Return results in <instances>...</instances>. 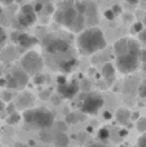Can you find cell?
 Wrapping results in <instances>:
<instances>
[{"mask_svg":"<svg viewBox=\"0 0 146 147\" xmlns=\"http://www.w3.org/2000/svg\"><path fill=\"white\" fill-rule=\"evenodd\" d=\"M145 28V25L142 22H133V25L131 26V34L132 35H139L140 32H142Z\"/></svg>","mask_w":146,"mask_h":147,"instance_id":"obj_20","label":"cell"},{"mask_svg":"<svg viewBox=\"0 0 146 147\" xmlns=\"http://www.w3.org/2000/svg\"><path fill=\"white\" fill-rule=\"evenodd\" d=\"M141 62L142 63H146V49H142V52H141Z\"/></svg>","mask_w":146,"mask_h":147,"instance_id":"obj_39","label":"cell"},{"mask_svg":"<svg viewBox=\"0 0 146 147\" xmlns=\"http://www.w3.org/2000/svg\"><path fill=\"white\" fill-rule=\"evenodd\" d=\"M0 86H7V78L0 79Z\"/></svg>","mask_w":146,"mask_h":147,"instance_id":"obj_42","label":"cell"},{"mask_svg":"<svg viewBox=\"0 0 146 147\" xmlns=\"http://www.w3.org/2000/svg\"><path fill=\"white\" fill-rule=\"evenodd\" d=\"M141 63V57L136 54H123L115 57L116 70L122 74H132L137 71Z\"/></svg>","mask_w":146,"mask_h":147,"instance_id":"obj_7","label":"cell"},{"mask_svg":"<svg viewBox=\"0 0 146 147\" xmlns=\"http://www.w3.org/2000/svg\"><path fill=\"white\" fill-rule=\"evenodd\" d=\"M21 119H22V115H21L18 111H14L13 114L8 115L7 119H5V121H7L9 125H17L18 123L21 121Z\"/></svg>","mask_w":146,"mask_h":147,"instance_id":"obj_18","label":"cell"},{"mask_svg":"<svg viewBox=\"0 0 146 147\" xmlns=\"http://www.w3.org/2000/svg\"><path fill=\"white\" fill-rule=\"evenodd\" d=\"M103 98L98 93H88L83 97L80 111L88 115H96L103 106Z\"/></svg>","mask_w":146,"mask_h":147,"instance_id":"obj_9","label":"cell"},{"mask_svg":"<svg viewBox=\"0 0 146 147\" xmlns=\"http://www.w3.org/2000/svg\"><path fill=\"white\" fill-rule=\"evenodd\" d=\"M75 5L80 10V13L85 17L88 27H93L92 25H96L98 22V9L95 1H92V0H75Z\"/></svg>","mask_w":146,"mask_h":147,"instance_id":"obj_8","label":"cell"},{"mask_svg":"<svg viewBox=\"0 0 146 147\" xmlns=\"http://www.w3.org/2000/svg\"><path fill=\"white\" fill-rule=\"evenodd\" d=\"M41 45H43L44 51L48 56H53V57H59L64 56V54L69 53L71 47L70 43L67 40H65L62 36L54 35V34H48L45 38L41 41Z\"/></svg>","mask_w":146,"mask_h":147,"instance_id":"obj_4","label":"cell"},{"mask_svg":"<svg viewBox=\"0 0 146 147\" xmlns=\"http://www.w3.org/2000/svg\"><path fill=\"white\" fill-rule=\"evenodd\" d=\"M54 143L58 147H66L69 145V138L65 133H58V136L54 138Z\"/></svg>","mask_w":146,"mask_h":147,"instance_id":"obj_19","label":"cell"},{"mask_svg":"<svg viewBox=\"0 0 146 147\" xmlns=\"http://www.w3.org/2000/svg\"><path fill=\"white\" fill-rule=\"evenodd\" d=\"M53 18L58 25L69 30L70 32L80 34L83 30L88 28L85 17L75 5V0H62L58 3Z\"/></svg>","mask_w":146,"mask_h":147,"instance_id":"obj_1","label":"cell"},{"mask_svg":"<svg viewBox=\"0 0 146 147\" xmlns=\"http://www.w3.org/2000/svg\"><path fill=\"white\" fill-rule=\"evenodd\" d=\"M40 140L43 141V142H51V141H52V136L47 132V129L40 130Z\"/></svg>","mask_w":146,"mask_h":147,"instance_id":"obj_29","label":"cell"},{"mask_svg":"<svg viewBox=\"0 0 146 147\" xmlns=\"http://www.w3.org/2000/svg\"><path fill=\"white\" fill-rule=\"evenodd\" d=\"M139 96L146 99V80H142L139 86Z\"/></svg>","mask_w":146,"mask_h":147,"instance_id":"obj_27","label":"cell"},{"mask_svg":"<svg viewBox=\"0 0 146 147\" xmlns=\"http://www.w3.org/2000/svg\"><path fill=\"white\" fill-rule=\"evenodd\" d=\"M0 132H1V129H0Z\"/></svg>","mask_w":146,"mask_h":147,"instance_id":"obj_50","label":"cell"},{"mask_svg":"<svg viewBox=\"0 0 146 147\" xmlns=\"http://www.w3.org/2000/svg\"><path fill=\"white\" fill-rule=\"evenodd\" d=\"M38 21V13L35 12V8L31 4H23L21 7V10L18 13L17 22L20 23L21 27H30V26L35 25V22Z\"/></svg>","mask_w":146,"mask_h":147,"instance_id":"obj_11","label":"cell"},{"mask_svg":"<svg viewBox=\"0 0 146 147\" xmlns=\"http://www.w3.org/2000/svg\"><path fill=\"white\" fill-rule=\"evenodd\" d=\"M85 147H109V146H106L103 142H89Z\"/></svg>","mask_w":146,"mask_h":147,"instance_id":"obj_35","label":"cell"},{"mask_svg":"<svg viewBox=\"0 0 146 147\" xmlns=\"http://www.w3.org/2000/svg\"><path fill=\"white\" fill-rule=\"evenodd\" d=\"M114 56H123V54H136L141 57V45L140 41L135 40L131 38H122L114 44Z\"/></svg>","mask_w":146,"mask_h":147,"instance_id":"obj_6","label":"cell"},{"mask_svg":"<svg viewBox=\"0 0 146 147\" xmlns=\"http://www.w3.org/2000/svg\"><path fill=\"white\" fill-rule=\"evenodd\" d=\"M119 134H120L122 137H126V136L128 134V130H127V129H123V130H120V133H119Z\"/></svg>","mask_w":146,"mask_h":147,"instance_id":"obj_44","label":"cell"},{"mask_svg":"<svg viewBox=\"0 0 146 147\" xmlns=\"http://www.w3.org/2000/svg\"><path fill=\"white\" fill-rule=\"evenodd\" d=\"M1 12H3V9H1V7H0V14H1Z\"/></svg>","mask_w":146,"mask_h":147,"instance_id":"obj_48","label":"cell"},{"mask_svg":"<svg viewBox=\"0 0 146 147\" xmlns=\"http://www.w3.org/2000/svg\"><path fill=\"white\" fill-rule=\"evenodd\" d=\"M106 39L102 30L96 26L88 27L78 34L76 48L82 56H92L106 48Z\"/></svg>","mask_w":146,"mask_h":147,"instance_id":"obj_2","label":"cell"},{"mask_svg":"<svg viewBox=\"0 0 146 147\" xmlns=\"http://www.w3.org/2000/svg\"><path fill=\"white\" fill-rule=\"evenodd\" d=\"M101 72H102V78L105 79L106 83H107L109 85L115 80V67H114V65L110 63V62L106 63V65H103Z\"/></svg>","mask_w":146,"mask_h":147,"instance_id":"obj_17","label":"cell"},{"mask_svg":"<svg viewBox=\"0 0 146 147\" xmlns=\"http://www.w3.org/2000/svg\"><path fill=\"white\" fill-rule=\"evenodd\" d=\"M44 81H45V75H44V74L40 72L34 76V84H35V85H41V84H44Z\"/></svg>","mask_w":146,"mask_h":147,"instance_id":"obj_26","label":"cell"},{"mask_svg":"<svg viewBox=\"0 0 146 147\" xmlns=\"http://www.w3.org/2000/svg\"><path fill=\"white\" fill-rule=\"evenodd\" d=\"M79 121L76 114H69L66 115V124H76Z\"/></svg>","mask_w":146,"mask_h":147,"instance_id":"obj_28","label":"cell"},{"mask_svg":"<svg viewBox=\"0 0 146 147\" xmlns=\"http://www.w3.org/2000/svg\"><path fill=\"white\" fill-rule=\"evenodd\" d=\"M44 67V59L38 52L28 51L21 58V69L30 76H35L41 72Z\"/></svg>","mask_w":146,"mask_h":147,"instance_id":"obj_5","label":"cell"},{"mask_svg":"<svg viewBox=\"0 0 146 147\" xmlns=\"http://www.w3.org/2000/svg\"><path fill=\"white\" fill-rule=\"evenodd\" d=\"M5 43H7V34H5L4 28L0 26V49L5 45Z\"/></svg>","mask_w":146,"mask_h":147,"instance_id":"obj_30","label":"cell"},{"mask_svg":"<svg viewBox=\"0 0 146 147\" xmlns=\"http://www.w3.org/2000/svg\"><path fill=\"white\" fill-rule=\"evenodd\" d=\"M32 105H34V97L28 92H22L17 97V101H16V106L18 109H22L23 111L28 109H32Z\"/></svg>","mask_w":146,"mask_h":147,"instance_id":"obj_13","label":"cell"},{"mask_svg":"<svg viewBox=\"0 0 146 147\" xmlns=\"http://www.w3.org/2000/svg\"><path fill=\"white\" fill-rule=\"evenodd\" d=\"M10 75H12L13 78L16 79L18 86H21V88H23V86L27 85L28 80H30V75H28L26 71H23L22 69H14Z\"/></svg>","mask_w":146,"mask_h":147,"instance_id":"obj_16","label":"cell"},{"mask_svg":"<svg viewBox=\"0 0 146 147\" xmlns=\"http://www.w3.org/2000/svg\"><path fill=\"white\" fill-rule=\"evenodd\" d=\"M137 130L140 133H146V117H140L137 120Z\"/></svg>","mask_w":146,"mask_h":147,"instance_id":"obj_22","label":"cell"},{"mask_svg":"<svg viewBox=\"0 0 146 147\" xmlns=\"http://www.w3.org/2000/svg\"><path fill=\"white\" fill-rule=\"evenodd\" d=\"M0 97H1V99L5 102V103H10V101H12V98H13V96H12V93H10V90H4V92H1Z\"/></svg>","mask_w":146,"mask_h":147,"instance_id":"obj_25","label":"cell"},{"mask_svg":"<svg viewBox=\"0 0 146 147\" xmlns=\"http://www.w3.org/2000/svg\"><path fill=\"white\" fill-rule=\"evenodd\" d=\"M5 111H7L8 115H10V114H13L14 111H17V106H16V105H13V103H9V105H7Z\"/></svg>","mask_w":146,"mask_h":147,"instance_id":"obj_34","label":"cell"},{"mask_svg":"<svg viewBox=\"0 0 146 147\" xmlns=\"http://www.w3.org/2000/svg\"><path fill=\"white\" fill-rule=\"evenodd\" d=\"M131 116H132V112L129 111L128 109H124V107L118 109V110H116V112H115L116 121H118L120 125H123V127H128V125H129Z\"/></svg>","mask_w":146,"mask_h":147,"instance_id":"obj_14","label":"cell"},{"mask_svg":"<svg viewBox=\"0 0 146 147\" xmlns=\"http://www.w3.org/2000/svg\"><path fill=\"white\" fill-rule=\"evenodd\" d=\"M111 9H113V12L115 13V16L122 14V12H123V10H122V7H120V5H118V4H115L113 8H111Z\"/></svg>","mask_w":146,"mask_h":147,"instance_id":"obj_36","label":"cell"},{"mask_svg":"<svg viewBox=\"0 0 146 147\" xmlns=\"http://www.w3.org/2000/svg\"><path fill=\"white\" fill-rule=\"evenodd\" d=\"M126 20H128V21H132V20H133V17H132V16H126Z\"/></svg>","mask_w":146,"mask_h":147,"instance_id":"obj_45","label":"cell"},{"mask_svg":"<svg viewBox=\"0 0 146 147\" xmlns=\"http://www.w3.org/2000/svg\"><path fill=\"white\" fill-rule=\"evenodd\" d=\"M43 10L48 16H52V14H54V12H56V8H54V5L49 1V3H47V4H44V9Z\"/></svg>","mask_w":146,"mask_h":147,"instance_id":"obj_24","label":"cell"},{"mask_svg":"<svg viewBox=\"0 0 146 147\" xmlns=\"http://www.w3.org/2000/svg\"><path fill=\"white\" fill-rule=\"evenodd\" d=\"M110 138V132H109L107 128H101L100 130H98V140L101 141V142H106V141Z\"/></svg>","mask_w":146,"mask_h":147,"instance_id":"obj_21","label":"cell"},{"mask_svg":"<svg viewBox=\"0 0 146 147\" xmlns=\"http://www.w3.org/2000/svg\"><path fill=\"white\" fill-rule=\"evenodd\" d=\"M22 119L31 129L38 130L49 129L54 124L53 114L45 107H32V109L25 110Z\"/></svg>","mask_w":146,"mask_h":147,"instance_id":"obj_3","label":"cell"},{"mask_svg":"<svg viewBox=\"0 0 146 147\" xmlns=\"http://www.w3.org/2000/svg\"><path fill=\"white\" fill-rule=\"evenodd\" d=\"M137 146L139 147H146V133H142V136L137 141Z\"/></svg>","mask_w":146,"mask_h":147,"instance_id":"obj_33","label":"cell"},{"mask_svg":"<svg viewBox=\"0 0 146 147\" xmlns=\"http://www.w3.org/2000/svg\"><path fill=\"white\" fill-rule=\"evenodd\" d=\"M103 16H105V18H107V20H114V18L116 17L115 16V13L113 12V9H107V10H105V12H103Z\"/></svg>","mask_w":146,"mask_h":147,"instance_id":"obj_32","label":"cell"},{"mask_svg":"<svg viewBox=\"0 0 146 147\" xmlns=\"http://www.w3.org/2000/svg\"><path fill=\"white\" fill-rule=\"evenodd\" d=\"M7 86L9 89H18V88H20V86H18V84H17V81H16V79L13 78L12 75L7 76Z\"/></svg>","mask_w":146,"mask_h":147,"instance_id":"obj_23","label":"cell"},{"mask_svg":"<svg viewBox=\"0 0 146 147\" xmlns=\"http://www.w3.org/2000/svg\"><path fill=\"white\" fill-rule=\"evenodd\" d=\"M18 147H28L27 145H25V143H20V145H17Z\"/></svg>","mask_w":146,"mask_h":147,"instance_id":"obj_46","label":"cell"},{"mask_svg":"<svg viewBox=\"0 0 146 147\" xmlns=\"http://www.w3.org/2000/svg\"><path fill=\"white\" fill-rule=\"evenodd\" d=\"M12 39L14 43L20 44L23 48H30V47L38 44V39H36L35 36H31L26 32H18V31H16V32L13 34Z\"/></svg>","mask_w":146,"mask_h":147,"instance_id":"obj_12","label":"cell"},{"mask_svg":"<svg viewBox=\"0 0 146 147\" xmlns=\"http://www.w3.org/2000/svg\"><path fill=\"white\" fill-rule=\"evenodd\" d=\"M58 1H62V0H58Z\"/></svg>","mask_w":146,"mask_h":147,"instance_id":"obj_49","label":"cell"},{"mask_svg":"<svg viewBox=\"0 0 146 147\" xmlns=\"http://www.w3.org/2000/svg\"><path fill=\"white\" fill-rule=\"evenodd\" d=\"M76 67H78V59L74 58V57H69V58H66L58 65V70L62 74H70L74 71Z\"/></svg>","mask_w":146,"mask_h":147,"instance_id":"obj_15","label":"cell"},{"mask_svg":"<svg viewBox=\"0 0 146 147\" xmlns=\"http://www.w3.org/2000/svg\"><path fill=\"white\" fill-rule=\"evenodd\" d=\"M139 41L146 48V28H144V31L139 34Z\"/></svg>","mask_w":146,"mask_h":147,"instance_id":"obj_31","label":"cell"},{"mask_svg":"<svg viewBox=\"0 0 146 147\" xmlns=\"http://www.w3.org/2000/svg\"><path fill=\"white\" fill-rule=\"evenodd\" d=\"M140 119V112H132V116H131V120H139Z\"/></svg>","mask_w":146,"mask_h":147,"instance_id":"obj_41","label":"cell"},{"mask_svg":"<svg viewBox=\"0 0 146 147\" xmlns=\"http://www.w3.org/2000/svg\"><path fill=\"white\" fill-rule=\"evenodd\" d=\"M57 80H58L57 92H58V96L62 98L70 99L80 92V85L78 84V81H67L65 76H58Z\"/></svg>","mask_w":146,"mask_h":147,"instance_id":"obj_10","label":"cell"},{"mask_svg":"<svg viewBox=\"0 0 146 147\" xmlns=\"http://www.w3.org/2000/svg\"><path fill=\"white\" fill-rule=\"evenodd\" d=\"M14 3V0H0V4L3 5H10Z\"/></svg>","mask_w":146,"mask_h":147,"instance_id":"obj_40","label":"cell"},{"mask_svg":"<svg viewBox=\"0 0 146 147\" xmlns=\"http://www.w3.org/2000/svg\"><path fill=\"white\" fill-rule=\"evenodd\" d=\"M5 109H7V103H5V102L0 98V112L5 111Z\"/></svg>","mask_w":146,"mask_h":147,"instance_id":"obj_38","label":"cell"},{"mask_svg":"<svg viewBox=\"0 0 146 147\" xmlns=\"http://www.w3.org/2000/svg\"><path fill=\"white\" fill-rule=\"evenodd\" d=\"M142 70H144V72L146 74V63H144V65H142Z\"/></svg>","mask_w":146,"mask_h":147,"instance_id":"obj_47","label":"cell"},{"mask_svg":"<svg viewBox=\"0 0 146 147\" xmlns=\"http://www.w3.org/2000/svg\"><path fill=\"white\" fill-rule=\"evenodd\" d=\"M126 1L129 3V4H132V5H136V4H139L140 0H126Z\"/></svg>","mask_w":146,"mask_h":147,"instance_id":"obj_43","label":"cell"},{"mask_svg":"<svg viewBox=\"0 0 146 147\" xmlns=\"http://www.w3.org/2000/svg\"><path fill=\"white\" fill-rule=\"evenodd\" d=\"M102 117H103V119H105V120H110L111 117H113V114H111L110 111H103Z\"/></svg>","mask_w":146,"mask_h":147,"instance_id":"obj_37","label":"cell"}]
</instances>
